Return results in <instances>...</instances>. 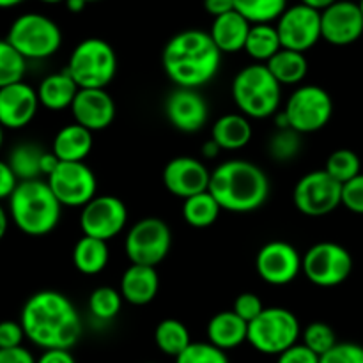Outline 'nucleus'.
Returning a JSON list of instances; mask_svg holds the SVG:
<instances>
[{"instance_id": "f257e3e1", "label": "nucleus", "mask_w": 363, "mask_h": 363, "mask_svg": "<svg viewBox=\"0 0 363 363\" xmlns=\"http://www.w3.org/2000/svg\"><path fill=\"white\" fill-rule=\"evenodd\" d=\"M25 337L43 350H71L84 326L73 301L59 291H38L25 301L20 314Z\"/></svg>"}, {"instance_id": "f03ea898", "label": "nucleus", "mask_w": 363, "mask_h": 363, "mask_svg": "<svg viewBox=\"0 0 363 363\" xmlns=\"http://www.w3.org/2000/svg\"><path fill=\"white\" fill-rule=\"evenodd\" d=\"M163 71L177 87L199 89L216 77L222 52L204 30H183L169 39L162 53Z\"/></svg>"}, {"instance_id": "7ed1b4c3", "label": "nucleus", "mask_w": 363, "mask_h": 363, "mask_svg": "<svg viewBox=\"0 0 363 363\" xmlns=\"http://www.w3.org/2000/svg\"><path fill=\"white\" fill-rule=\"evenodd\" d=\"M208 190L225 211L252 213L268 201L269 179L255 163L229 160L213 170Z\"/></svg>"}, {"instance_id": "20e7f679", "label": "nucleus", "mask_w": 363, "mask_h": 363, "mask_svg": "<svg viewBox=\"0 0 363 363\" xmlns=\"http://www.w3.org/2000/svg\"><path fill=\"white\" fill-rule=\"evenodd\" d=\"M7 201L11 220L27 236H46L59 225L62 204L48 181H20Z\"/></svg>"}, {"instance_id": "39448f33", "label": "nucleus", "mask_w": 363, "mask_h": 363, "mask_svg": "<svg viewBox=\"0 0 363 363\" xmlns=\"http://www.w3.org/2000/svg\"><path fill=\"white\" fill-rule=\"evenodd\" d=\"M230 92L241 113L250 119L275 116L282 101V85L264 62L245 66L234 77Z\"/></svg>"}, {"instance_id": "423d86ee", "label": "nucleus", "mask_w": 363, "mask_h": 363, "mask_svg": "<svg viewBox=\"0 0 363 363\" xmlns=\"http://www.w3.org/2000/svg\"><path fill=\"white\" fill-rule=\"evenodd\" d=\"M66 69L80 89H105L117 73L116 50L105 39L87 38L74 46Z\"/></svg>"}, {"instance_id": "0eeeda50", "label": "nucleus", "mask_w": 363, "mask_h": 363, "mask_svg": "<svg viewBox=\"0 0 363 363\" xmlns=\"http://www.w3.org/2000/svg\"><path fill=\"white\" fill-rule=\"evenodd\" d=\"M6 39L27 60H43L59 52L62 32L52 18L39 13H25L11 23Z\"/></svg>"}, {"instance_id": "6e6552de", "label": "nucleus", "mask_w": 363, "mask_h": 363, "mask_svg": "<svg viewBox=\"0 0 363 363\" xmlns=\"http://www.w3.org/2000/svg\"><path fill=\"white\" fill-rule=\"evenodd\" d=\"M300 333V321L293 312L282 307H269L248 323L247 342L259 353L279 357L282 351L298 342Z\"/></svg>"}, {"instance_id": "1a4fd4ad", "label": "nucleus", "mask_w": 363, "mask_h": 363, "mask_svg": "<svg viewBox=\"0 0 363 363\" xmlns=\"http://www.w3.org/2000/svg\"><path fill=\"white\" fill-rule=\"evenodd\" d=\"M282 112L291 130L300 135L314 133L332 119V96L319 85H301L289 96Z\"/></svg>"}, {"instance_id": "9d476101", "label": "nucleus", "mask_w": 363, "mask_h": 363, "mask_svg": "<svg viewBox=\"0 0 363 363\" xmlns=\"http://www.w3.org/2000/svg\"><path fill=\"white\" fill-rule=\"evenodd\" d=\"M301 272L318 287H337L350 279L353 257L339 243L323 241L307 250L301 262Z\"/></svg>"}, {"instance_id": "9b49d317", "label": "nucleus", "mask_w": 363, "mask_h": 363, "mask_svg": "<svg viewBox=\"0 0 363 363\" xmlns=\"http://www.w3.org/2000/svg\"><path fill=\"white\" fill-rule=\"evenodd\" d=\"M172 247L170 227L162 218L140 220L135 223L124 240V252L131 264L158 266L169 255Z\"/></svg>"}, {"instance_id": "f8f14e48", "label": "nucleus", "mask_w": 363, "mask_h": 363, "mask_svg": "<svg viewBox=\"0 0 363 363\" xmlns=\"http://www.w3.org/2000/svg\"><path fill=\"white\" fill-rule=\"evenodd\" d=\"M294 206L307 216H325L342 204V183L333 179L325 169L301 177L293 191Z\"/></svg>"}, {"instance_id": "ddd939ff", "label": "nucleus", "mask_w": 363, "mask_h": 363, "mask_svg": "<svg viewBox=\"0 0 363 363\" xmlns=\"http://www.w3.org/2000/svg\"><path fill=\"white\" fill-rule=\"evenodd\" d=\"M46 181L60 204L69 208H84L98 191L96 174L85 162H60Z\"/></svg>"}, {"instance_id": "4468645a", "label": "nucleus", "mask_w": 363, "mask_h": 363, "mask_svg": "<svg viewBox=\"0 0 363 363\" xmlns=\"http://www.w3.org/2000/svg\"><path fill=\"white\" fill-rule=\"evenodd\" d=\"M128 223V208L116 195H96L82 208L80 229L85 236L110 241Z\"/></svg>"}, {"instance_id": "2eb2a0df", "label": "nucleus", "mask_w": 363, "mask_h": 363, "mask_svg": "<svg viewBox=\"0 0 363 363\" xmlns=\"http://www.w3.org/2000/svg\"><path fill=\"white\" fill-rule=\"evenodd\" d=\"M282 48L308 52L318 45L321 34V11L312 9L305 4L287 7L282 16L277 20Z\"/></svg>"}, {"instance_id": "dca6fc26", "label": "nucleus", "mask_w": 363, "mask_h": 363, "mask_svg": "<svg viewBox=\"0 0 363 363\" xmlns=\"http://www.w3.org/2000/svg\"><path fill=\"white\" fill-rule=\"evenodd\" d=\"M303 257L287 241H269L255 257L257 275L269 286H287L301 273Z\"/></svg>"}, {"instance_id": "f3484780", "label": "nucleus", "mask_w": 363, "mask_h": 363, "mask_svg": "<svg viewBox=\"0 0 363 363\" xmlns=\"http://www.w3.org/2000/svg\"><path fill=\"white\" fill-rule=\"evenodd\" d=\"M321 34L333 46L357 43L363 34V13L360 4L353 0H337L321 11Z\"/></svg>"}, {"instance_id": "a211bd4d", "label": "nucleus", "mask_w": 363, "mask_h": 363, "mask_svg": "<svg viewBox=\"0 0 363 363\" xmlns=\"http://www.w3.org/2000/svg\"><path fill=\"white\" fill-rule=\"evenodd\" d=\"M38 89L23 80L0 89V124L4 130H21L34 121L39 108Z\"/></svg>"}, {"instance_id": "6ab92c4d", "label": "nucleus", "mask_w": 363, "mask_h": 363, "mask_svg": "<svg viewBox=\"0 0 363 363\" xmlns=\"http://www.w3.org/2000/svg\"><path fill=\"white\" fill-rule=\"evenodd\" d=\"M165 116L176 130L195 133L209 119V106L197 89L177 87L165 101Z\"/></svg>"}, {"instance_id": "aec40b11", "label": "nucleus", "mask_w": 363, "mask_h": 363, "mask_svg": "<svg viewBox=\"0 0 363 363\" xmlns=\"http://www.w3.org/2000/svg\"><path fill=\"white\" fill-rule=\"evenodd\" d=\"M211 172L208 167L191 156H179L170 160L163 169V184L172 195L188 199L209 188Z\"/></svg>"}, {"instance_id": "412c9836", "label": "nucleus", "mask_w": 363, "mask_h": 363, "mask_svg": "<svg viewBox=\"0 0 363 363\" xmlns=\"http://www.w3.org/2000/svg\"><path fill=\"white\" fill-rule=\"evenodd\" d=\"M71 113L74 123L91 131L106 130L116 119V101L106 89H78Z\"/></svg>"}, {"instance_id": "4be33fe9", "label": "nucleus", "mask_w": 363, "mask_h": 363, "mask_svg": "<svg viewBox=\"0 0 363 363\" xmlns=\"http://www.w3.org/2000/svg\"><path fill=\"white\" fill-rule=\"evenodd\" d=\"M160 289V277L155 266L131 264L121 279V294L131 305L151 303Z\"/></svg>"}, {"instance_id": "5701e85b", "label": "nucleus", "mask_w": 363, "mask_h": 363, "mask_svg": "<svg viewBox=\"0 0 363 363\" xmlns=\"http://www.w3.org/2000/svg\"><path fill=\"white\" fill-rule=\"evenodd\" d=\"M252 23L238 13L236 9L229 11L225 14H220L213 20L211 34L213 41L218 46L222 53H236L245 48L248 32H250Z\"/></svg>"}, {"instance_id": "b1692460", "label": "nucleus", "mask_w": 363, "mask_h": 363, "mask_svg": "<svg viewBox=\"0 0 363 363\" xmlns=\"http://www.w3.org/2000/svg\"><path fill=\"white\" fill-rule=\"evenodd\" d=\"M208 339L220 350H234L248 340V323L234 311L218 312L208 323Z\"/></svg>"}, {"instance_id": "393cba45", "label": "nucleus", "mask_w": 363, "mask_h": 363, "mask_svg": "<svg viewBox=\"0 0 363 363\" xmlns=\"http://www.w3.org/2000/svg\"><path fill=\"white\" fill-rule=\"evenodd\" d=\"M92 131L73 123L60 128L53 138L52 151L60 162H85L92 151Z\"/></svg>"}, {"instance_id": "a878e982", "label": "nucleus", "mask_w": 363, "mask_h": 363, "mask_svg": "<svg viewBox=\"0 0 363 363\" xmlns=\"http://www.w3.org/2000/svg\"><path fill=\"white\" fill-rule=\"evenodd\" d=\"M78 89L80 87L73 80V77L67 73V69L59 71V73H52L43 78L41 84H39V103H41V106L53 110V112L71 108V103H73Z\"/></svg>"}, {"instance_id": "bb28decb", "label": "nucleus", "mask_w": 363, "mask_h": 363, "mask_svg": "<svg viewBox=\"0 0 363 363\" xmlns=\"http://www.w3.org/2000/svg\"><path fill=\"white\" fill-rule=\"evenodd\" d=\"M250 117L245 113H227L215 121L211 130V138L225 151L243 149L252 140Z\"/></svg>"}, {"instance_id": "cd10ccee", "label": "nucleus", "mask_w": 363, "mask_h": 363, "mask_svg": "<svg viewBox=\"0 0 363 363\" xmlns=\"http://www.w3.org/2000/svg\"><path fill=\"white\" fill-rule=\"evenodd\" d=\"M108 241L92 236H82L73 248V264L82 275H98L106 268L110 259Z\"/></svg>"}, {"instance_id": "c85d7f7f", "label": "nucleus", "mask_w": 363, "mask_h": 363, "mask_svg": "<svg viewBox=\"0 0 363 363\" xmlns=\"http://www.w3.org/2000/svg\"><path fill=\"white\" fill-rule=\"evenodd\" d=\"M273 77L280 85H296L305 80L308 73V60L303 52L280 48L272 59L266 62Z\"/></svg>"}, {"instance_id": "c756f323", "label": "nucleus", "mask_w": 363, "mask_h": 363, "mask_svg": "<svg viewBox=\"0 0 363 363\" xmlns=\"http://www.w3.org/2000/svg\"><path fill=\"white\" fill-rule=\"evenodd\" d=\"M222 206L218 204L209 190L201 191L197 195L184 199L183 202V218L194 229H208L218 220Z\"/></svg>"}, {"instance_id": "7c9ffc66", "label": "nucleus", "mask_w": 363, "mask_h": 363, "mask_svg": "<svg viewBox=\"0 0 363 363\" xmlns=\"http://www.w3.org/2000/svg\"><path fill=\"white\" fill-rule=\"evenodd\" d=\"M282 48L277 25L272 23H252L248 32L245 52L257 62H268L279 50Z\"/></svg>"}, {"instance_id": "2f4dec72", "label": "nucleus", "mask_w": 363, "mask_h": 363, "mask_svg": "<svg viewBox=\"0 0 363 363\" xmlns=\"http://www.w3.org/2000/svg\"><path fill=\"white\" fill-rule=\"evenodd\" d=\"M155 342L162 353L176 358L191 344L190 332L177 319H163L155 330Z\"/></svg>"}, {"instance_id": "473e14b6", "label": "nucleus", "mask_w": 363, "mask_h": 363, "mask_svg": "<svg viewBox=\"0 0 363 363\" xmlns=\"http://www.w3.org/2000/svg\"><path fill=\"white\" fill-rule=\"evenodd\" d=\"M43 149L35 144H20L11 151L7 163L13 172L16 174L18 181L39 179L41 174V156Z\"/></svg>"}, {"instance_id": "72a5a7b5", "label": "nucleus", "mask_w": 363, "mask_h": 363, "mask_svg": "<svg viewBox=\"0 0 363 363\" xmlns=\"http://www.w3.org/2000/svg\"><path fill=\"white\" fill-rule=\"evenodd\" d=\"M234 9L250 23H272L287 9V0H234Z\"/></svg>"}, {"instance_id": "f704fd0d", "label": "nucleus", "mask_w": 363, "mask_h": 363, "mask_svg": "<svg viewBox=\"0 0 363 363\" xmlns=\"http://www.w3.org/2000/svg\"><path fill=\"white\" fill-rule=\"evenodd\" d=\"M25 73L27 59L7 39H0V89L21 82Z\"/></svg>"}, {"instance_id": "c9c22d12", "label": "nucleus", "mask_w": 363, "mask_h": 363, "mask_svg": "<svg viewBox=\"0 0 363 363\" xmlns=\"http://www.w3.org/2000/svg\"><path fill=\"white\" fill-rule=\"evenodd\" d=\"M123 294L113 287H98L89 296V311L99 321H112L123 307Z\"/></svg>"}, {"instance_id": "e433bc0d", "label": "nucleus", "mask_w": 363, "mask_h": 363, "mask_svg": "<svg viewBox=\"0 0 363 363\" xmlns=\"http://www.w3.org/2000/svg\"><path fill=\"white\" fill-rule=\"evenodd\" d=\"M362 162L358 158V155L351 149H337L326 160L325 170L337 179L339 183H346V181L353 179L360 174Z\"/></svg>"}, {"instance_id": "4c0bfd02", "label": "nucleus", "mask_w": 363, "mask_h": 363, "mask_svg": "<svg viewBox=\"0 0 363 363\" xmlns=\"http://www.w3.org/2000/svg\"><path fill=\"white\" fill-rule=\"evenodd\" d=\"M301 337H303L305 346L311 347V350L314 351V353H318L319 357L328 353V351L337 344V335L335 332H333L332 326L321 321L311 323V325L303 330Z\"/></svg>"}, {"instance_id": "58836bf2", "label": "nucleus", "mask_w": 363, "mask_h": 363, "mask_svg": "<svg viewBox=\"0 0 363 363\" xmlns=\"http://www.w3.org/2000/svg\"><path fill=\"white\" fill-rule=\"evenodd\" d=\"M176 363H229L225 351L211 342H191L176 357Z\"/></svg>"}, {"instance_id": "ea45409f", "label": "nucleus", "mask_w": 363, "mask_h": 363, "mask_svg": "<svg viewBox=\"0 0 363 363\" xmlns=\"http://www.w3.org/2000/svg\"><path fill=\"white\" fill-rule=\"evenodd\" d=\"M268 149L272 158L279 160V162L293 160L300 151V133L291 128H279V131L269 140Z\"/></svg>"}, {"instance_id": "a19ab883", "label": "nucleus", "mask_w": 363, "mask_h": 363, "mask_svg": "<svg viewBox=\"0 0 363 363\" xmlns=\"http://www.w3.org/2000/svg\"><path fill=\"white\" fill-rule=\"evenodd\" d=\"M319 363H363V347L353 342H337Z\"/></svg>"}, {"instance_id": "79ce46f5", "label": "nucleus", "mask_w": 363, "mask_h": 363, "mask_svg": "<svg viewBox=\"0 0 363 363\" xmlns=\"http://www.w3.org/2000/svg\"><path fill=\"white\" fill-rule=\"evenodd\" d=\"M342 206L351 213L363 215V174L342 184Z\"/></svg>"}, {"instance_id": "37998d69", "label": "nucleus", "mask_w": 363, "mask_h": 363, "mask_svg": "<svg viewBox=\"0 0 363 363\" xmlns=\"http://www.w3.org/2000/svg\"><path fill=\"white\" fill-rule=\"evenodd\" d=\"M233 311L236 312L240 318H243L245 321L250 323L264 311V305H262L261 298L254 293H243L234 300Z\"/></svg>"}, {"instance_id": "c03bdc74", "label": "nucleus", "mask_w": 363, "mask_h": 363, "mask_svg": "<svg viewBox=\"0 0 363 363\" xmlns=\"http://www.w3.org/2000/svg\"><path fill=\"white\" fill-rule=\"evenodd\" d=\"M319 354L314 353L308 346L305 344H294L289 350L282 351L279 354L277 363H319Z\"/></svg>"}, {"instance_id": "a18cd8bd", "label": "nucleus", "mask_w": 363, "mask_h": 363, "mask_svg": "<svg viewBox=\"0 0 363 363\" xmlns=\"http://www.w3.org/2000/svg\"><path fill=\"white\" fill-rule=\"evenodd\" d=\"M25 339V330L21 323L2 321L0 323V347L21 346Z\"/></svg>"}, {"instance_id": "49530a36", "label": "nucleus", "mask_w": 363, "mask_h": 363, "mask_svg": "<svg viewBox=\"0 0 363 363\" xmlns=\"http://www.w3.org/2000/svg\"><path fill=\"white\" fill-rule=\"evenodd\" d=\"M18 177L16 174L13 172L11 165L7 162H2L0 160V201H6L13 195L14 188L18 186Z\"/></svg>"}, {"instance_id": "de8ad7c7", "label": "nucleus", "mask_w": 363, "mask_h": 363, "mask_svg": "<svg viewBox=\"0 0 363 363\" xmlns=\"http://www.w3.org/2000/svg\"><path fill=\"white\" fill-rule=\"evenodd\" d=\"M32 353L23 346L0 347V363H35Z\"/></svg>"}, {"instance_id": "09e8293b", "label": "nucleus", "mask_w": 363, "mask_h": 363, "mask_svg": "<svg viewBox=\"0 0 363 363\" xmlns=\"http://www.w3.org/2000/svg\"><path fill=\"white\" fill-rule=\"evenodd\" d=\"M35 363H77L69 350H45Z\"/></svg>"}, {"instance_id": "8fccbe9b", "label": "nucleus", "mask_w": 363, "mask_h": 363, "mask_svg": "<svg viewBox=\"0 0 363 363\" xmlns=\"http://www.w3.org/2000/svg\"><path fill=\"white\" fill-rule=\"evenodd\" d=\"M206 13L211 14L213 18L234 11V0H204Z\"/></svg>"}, {"instance_id": "3c124183", "label": "nucleus", "mask_w": 363, "mask_h": 363, "mask_svg": "<svg viewBox=\"0 0 363 363\" xmlns=\"http://www.w3.org/2000/svg\"><path fill=\"white\" fill-rule=\"evenodd\" d=\"M59 163H60V160L57 158V155L53 151L43 152V156H41V174L43 176L48 177L50 174L57 169V165H59Z\"/></svg>"}, {"instance_id": "603ef678", "label": "nucleus", "mask_w": 363, "mask_h": 363, "mask_svg": "<svg viewBox=\"0 0 363 363\" xmlns=\"http://www.w3.org/2000/svg\"><path fill=\"white\" fill-rule=\"evenodd\" d=\"M220 151H222V147H220V145L216 144V142L213 140V138H211V140L206 142L204 145H202V152H204L206 158H215V156L218 155Z\"/></svg>"}, {"instance_id": "864d4df0", "label": "nucleus", "mask_w": 363, "mask_h": 363, "mask_svg": "<svg viewBox=\"0 0 363 363\" xmlns=\"http://www.w3.org/2000/svg\"><path fill=\"white\" fill-rule=\"evenodd\" d=\"M9 220H11L9 213H7L6 209L2 208V204H0V241L6 238L7 229H9Z\"/></svg>"}, {"instance_id": "5fc2aeb1", "label": "nucleus", "mask_w": 363, "mask_h": 363, "mask_svg": "<svg viewBox=\"0 0 363 363\" xmlns=\"http://www.w3.org/2000/svg\"><path fill=\"white\" fill-rule=\"evenodd\" d=\"M301 4L305 6L312 7V9H318V11H325L326 7H330L332 4H335L337 0H300Z\"/></svg>"}, {"instance_id": "6e6d98bb", "label": "nucleus", "mask_w": 363, "mask_h": 363, "mask_svg": "<svg viewBox=\"0 0 363 363\" xmlns=\"http://www.w3.org/2000/svg\"><path fill=\"white\" fill-rule=\"evenodd\" d=\"M66 7H67V11H69V13H82V11L85 9V6H87V2H85V0H66Z\"/></svg>"}, {"instance_id": "4d7b16f0", "label": "nucleus", "mask_w": 363, "mask_h": 363, "mask_svg": "<svg viewBox=\"0 0 363 363\" xmlns=\"http://www.w3.org/2000/svg\"><path fill=\"white\" fill-rule=\"evenodd\" d=\"M25 0H0V9H11V7L20 6Z\"/></svg>"}, {"instance_id": "13d9d810", "label": "nucleus", "mask_w": 363, "mask_h": 363, "mask_svg": "<svg viewBox=\"0 0 363 363\" xmlns=\"http://www.w3.org/2000/svg\"><path fill=\"white\" fill-rule=\"evenodd\" d=\"M39 2H45V4H60V2H66V0H39Z\"/></svg>"}, {"instance_id": "bf43d9fd", "label": "nucleus", "mask_w": 363, "mask_h": 363, "mask_svg": "<svg viewBox=\"0 0 363 363\" xmlns=\"http://www.w3.org/2000/svg\"><path fill=\"white\" fill-rule=\"evenodd\" d=\"M2 144H4V128L2 124H0V147H2Z\"/></svg>"}, {"instance_id": "052dcab7", "label": "nucleus", "mask_w": 363, "mask_h": 363, "mask_svg": "<svg viewBox=\"0 0 363 363\" xmlns=\"http://www.w3.org/2000/svg\"><path fill=\"white\" fill-rule=\"evenodd\" d=\"M358 4H360V9H362V13H363V0H358Z\"/></svg>"}, {"instance_id": "680f3d73", "label": "nucleus", "mask_w": 363, "mask_h": 363, "mask_svg": "<svg viewBox=\"0 0 363 363\" xmlns=\"http://www.w3.org/2000/svg\"><path fill=\"white\" fill-rule=\"evenodd\" d=\"M85 2H87V4H91V2H99V0H85Z\"/></svg>"}, {"instance_id": "e2e57ef3", "label": "nucleus", "mask_w": 363, "mask_h": 363, "mask_svg": "<svg viewBox=\"0 0 363 363\" xmlns=\"http://www.w3.org/2000/svg\"><path fill=\"white\" fill-rule=\"evenodd\" d=\"M147 363H152V362H147Z\"/></svg>"}]
</instances>
